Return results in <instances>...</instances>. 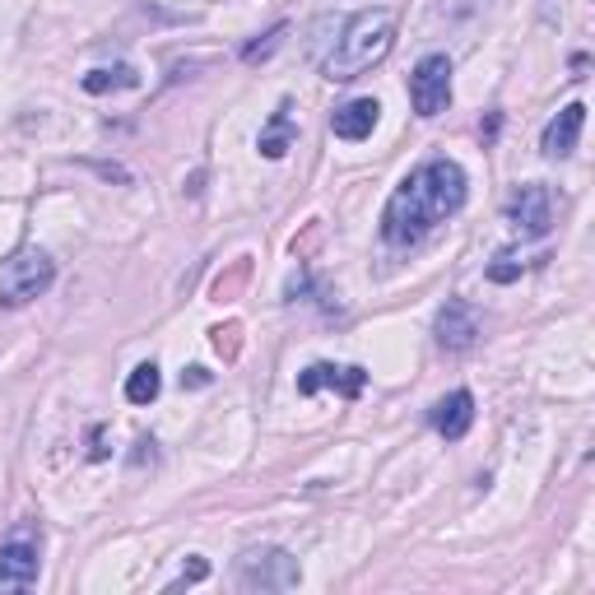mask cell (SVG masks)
Wrapping results in <instances>:
<instances>
[{"label": "cell", "instance_id": "obj_1", "mask_svg": "<svg viewBox=\"0 0 595 595\" xmlns=\"http://www.w3.org/2000/svg\"><path fill=\"white\" fill-rule=\"evenodd\" d=\"M460 205H466V168L456 159H428V163H418L386 201L382 237L391 247H414V242H424L437 224H447Z\"/></svg>", "mask_w": 595, "mask_h": 595}, {"label": "cell", "instance_id": "obj_2", "mask_svg": "<svg viewBox=\"0 0 595 595\" xmlns=\"http://www.w3.org/2000/svg\"><path fill=\"white\" fill-rule=\"evenodd\" d=\"M391 47H395V10H386V6L359 10L344 24V33L336 38V52L326 56V79L330 84L359 79V75L372 71V65H382Z\"/></svg>", "mask_w": 595, "mask_h": 595}, {"label": "cell", "instance_id": "obj_3", "mask_svg": "<svg viewBox=\"0 0 595 595\" xmlns=\"http://www.w3.org/2000/svg\"><path fill=\"white\" fill-rule=\"evenodd\" d=\"M56 279V261L38 247L14 252L6 266H0V307H24L33 298H42Z\"/></svg>", "mask_w": 595, "mask_h": 595}, {"label": "cell", "instance_id": "obj_4", "mask_svg": "<svg viewBox=\"0 0 595 595\" xmlns=\"http://www.w3.org/2000/svg\"><path fill=\"white\" fill-rule=\"evenodd\" d=\"M237 586L242 591H294L298 586V563L284 549H247L237 559Z\"/></svg>", "mask_w": 595, "mask_h": 595}, {"label": "cell", "instance_id": "obj_5", "mask_svg": "<svg viewBox=\"0 0 595 595\" xmlns=\"http://www.w3.org/2000/svg\"><path fill=\"white\" fill-rule=\"evenodd\" d=\"M410 103L418 117H437L451 107V61L443 52H433L414 65L410 75Z\"/></svg>", "mask_w": 595, "mask_h": 595}, {"label": "cell", "instance_id": "obj_6", "mask_svg": "<svg viewBox=\"0 0 595 595\" xmlns=\"http://www.w3.org/2000/svg\"><path fill=\"white\" fill-rule=\"evenodd\" d=\"M507 219H512V229L521 237H544L549 229H554V201H549V191L540 182L521 187L512 195V205H507Z\"/></svg>", "mask_w": 595, "mask_h": 595}, {"label": "cell", "instance_id": "obj_7", "mask_svg": "<svg viewBox=\"0 0 595 595\" xmlns=\"http://www.w3.org/2000/svg\"><path fill=\"white\" fill-rule=\"evenodd\" d=\"M433 336H437V344H443V349H451V354L470 349L475 336H479L475 307L460 302V298H447V307H443V312H437V321H433Z\"/></svg>", "mask_w": 595, "mask_h": 595}, {"label": "cell", "instance_id": "obj_8", "mask_svg": "<svg viewBox=\"0 0 595 595\" xmlns=\"http://www.w3.org/2000/svg\"><path fill=\"white\" fill-rule=\"evenodd\" d=\"M33 586H38V544L29 540L0 544V595L33 591Z\"/></svg>", "mask_w": 595, "mask_h": 595}, {"label": "cell", "instance_id": "obj_9", "mask_svg": "<svg viewBox=\"0 0 595 595\" xmlns=\"http://www.w3.org/2000/svg\"><path fill=\"white\" fill-rule=\"evenodd\" d=\"M340 391L344 401H354V395L368 386V372L363 368H336V363H312L298 378V395H317V391Z\"/></svg>", "mask_w": 595, "mask_h": 595}, {"label": "cell", "instance_id": "obj_10", "mask_svg": "<svg viewBox=\"0 0 595 595\" xmlns=\"http://www.w3.org/2000/svg\"><path fill=\"white\" fill-rule=\"evenodd\" d=\"M428 418H433V428L443 433L447 443H460V437L470 433V424H475V395L470 391H451L428 410Z\"/></svg>", "mask_w": 595, "mask_h": 595}, {"label": "cell", "instance_id": "obj_11", "mask_svg": "<svg viewBox=\"0 0 595 595\" xmlns=\"http://www.w3.org/2000/svg\"><path fill=\"white\" fill-rule=\"evenodd\" d=\"M582 126H586V103H567L563 113L544 126L540 149L549 153V159H567V153L577 149V140H582Z\"/></svg>", "mask_w": 595, "mask_h": 595}, {"label": "cell", "instance_id": "obj_12", "mask_svg": "<svg viewBox=\"0 0 595 595\" xmlns=\"http://www.w3.org/2000/svg\"><path fill=\"white\" fill-rule=\"evenodd\" d=\"M382 117V103L378 98H349L344 107H336V117H330V130H336L340 140H368L372 126Z\"/></svg>", "mask_w": 595, "mask_h": 595}, {"label": "cell", "instance_id": "obj_13", "mask_svg": "<svg viewBox=\"0 0 595 595\" xmlns=\"http://www.w3.org/2000/svg\"><path fill=\"white\" fill-rule=\"evenodd\" d=\"M294 107L289 103H279L275 113H270V121L261 126V140H256V149H261V159H284V153L294 149V136H298V126H294Z\"/></svg>", "mask_w": 595, "mask_h": 595}, {"label": "cell", "instance_id": "obj_14", "mask_svg": "<svg viewBox=\"0 0 595 595\" xmlns=\"http://www.w3.org/2000/svg\"><path fill=\"white\" fill-rule=\"evenodd\" d=\"M140 75L136 65H103V71L84 75V94H117V89H136Z\"/></svg>", "mask_w": 595, "mask_h": 595}, {"label": "cell", "instance_id": "obj_15", "mask_svg": "<svg viewBox=\"0 0 595 595\" xmlns=\"http://www.w3.org/2000/svg\"><path fill=\"white\" fill-rule=\"evenodd\" d=\"M159 391H163V378H159V368H153V363H140L126 378V401L130 405H153V401H159Z\"/></svg>", "mask_w": 595, "mask_h": 595}, {"label": "cell", "instance_id": "obj_16", "mask_svg": "<svg viewBox=\"0 0 595 595\" xmlns=\"http://www.w3.org/2000/svg\"><path fill=\"white\" fill-rule=\"evenodd\" d=\"M284 33H289V24H275L266 38H261V42H247V47H242V61H247V65H256V61H266L275 47H279V42H284Z\"/></svg>", "mask_w": 595, "mask_h": 595}, {"label": "cell", "instance_id": "obj_17", "mask_svg": "<svg viewBox=\"0 0 595 595\" xmlns=\"http://www.w3.org/2000/svg\"><path fill=\"white\" fill-rule=\"evenodd\" d=\"M489 279H493V284H512V279H521V261H517L512 252H498V256L489 261Z\"/></svg>", "mask_w": 595, "mask_h": 595}, {"label": "cell", "instance_id": "obj_18", "mask_svg": "<svg viewBox=\"0 0 595 595\" xmlns=\"http://www.w3.org/2000/svg\"><path fill=\"white\" fill-rule=\"evenodd\" d=\"M210 577V563L205 559H191L187 567H182V577H178V586H187V582H205Z\"/></svg>", "mask_w": 595, "mask_h": 595}, {"label": "cell", "instance_id": "obj_19", "mask_svg": "<svg viewBox=\"0 0 595 595\" xmlns=\"http://www.w3.org/2000/svg\"><path fill=\"white\" fill-rule=\"evenodd\" d=\"M182 386H210V372L205 368H187L182 372Z\"/></svg>", "mask_w": 595, "mask_h": 595}]
</instances>
